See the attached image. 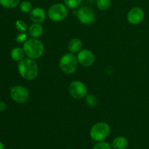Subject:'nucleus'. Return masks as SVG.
Here are the masks:
<instances>
[{
  "label": "nucleus",
  "instance_id": "nucleus-1",
  "mask_svg": "<svg viewBox=\"0 0 149 149\" xmlns=\"http://www.w3.org/2000/svg\"><path fill=\"white\" fill-rule=\"evenodd\" d=\"M17 71L22 78L28 81H32L37 77L39 68L35 60L27 58L19 61Z\"/></svg>",
  "mask_w": 149,
  "mask_h": 149
},
{
  "label": "nucleus",
  "instance_id": "nucleus-2",
  "mask_svg": "<svg viewBox=\"0 0 149 149\" xmlns=\"http://www.w3.org/2000/svg\"><path fill=\"white\" fill-rule=\"evenodd\" d=\"M23 49L27 58L36 60L41 58L44 53L45 47L42 41L37 38L28 39L23 43Z\"/></svg>",
  "mask_w": 149,
  "mask_h": 149
},
{
  "label": "nucleus",
  "instance_id": "nucleus-3",
  "mask_svg": "<svg viewBox=\"0 0 149 149\" xmlns=\"http://www.w3.org/2000/svg\"><path fill=\"white\" fill-rule=\"evenodd\" d=\"M78 60L74 53L68 52L63 55L59 61L60 69L65 74H73L78 68Z\"/></svg>",
  "mask_w": 149,
  "mask_h": 149
},
{
  "label": "nucleus",
  "instance_id": "nucleus-4",
  "mask_svg": "<svg viewBox=\"0 0 149 149\" xmlns=\"http://www.w3.org/2000/svg\"><path fill=\"white\" fill-rule=\"evenodd\" d=\"M110 133V126L104 122H99L93 125L90 131V138L96 142L105 141Z\"/></svg>",
  "mask_w": 149,
  "mask_h": 149
},
{
  "label": "nucleus",
  "instance_id": "nucleus-5",
  "mask_svg": "<svg viewBox=\"0 0 149 149\" xmlns=\"http://www.w3.org/2000/svg\"><path fill=\"white\" fill-rule=\"evenodd\" d=\"M47 14L49 20L52 22H61L68 16V7L65 4L55 3L49 7Z\"/></svg>",
  "mask_w": 149,
  "mask_h": 149
},
{
  "label": "nucleus",
  "instance_id": "nucleus-6",
  "mask_svg": "<svg viewBox=\"0 0 149 149\" xmlns=\"http://www.w3.org/2000/svg\"><path fill=\"white\" fill-rule=\"evenodd\" d=\"M69 94L73 98L76 100H81L85 98L87 95V88L85 84L79 80H74L68 87Z\"/></svg>",
  "mask_w": 149,
  "mask_h": 149
},
{
  "label": "nucleus",
  "instance_id": "nucleus-7",
  "mask_svg": "<svg viewBox=\"0 0 149 149\" xmlns=\"http://www.w3.org/2000/svg\"><path fill=\"white\" fill-rule=\"evenodd\" d=\"M10 97L17 103H25L29 100V92L24 86L15 85L10 89Z\"/></svg>",
  "mask_w": 149,
  "mask_h": 149
},
{
  "label": "nucleus",
  "instance_id": "nucleus-8",
  "mask_svg": "<svg viewBox=\"0 0 149 149\" xmlns=\"http://www.w3.org/2000/svg\"><path fill=\"white\" fill-rule=\"evenodd\" d=\"M77 17L79 21L84 25L93 24L96 18L95 11L88 6L80 7L77 11Z\"/></svg>",
  "mask_w": 149,
  "mask_h": 149
},
{
  "label": "nucleus",
  "instance_id": "nucleus-9",
  "mask_svg": "<svg viewBox=\"0 0 149 149\" xmlns=\"http://www.w3.org/2000/svg\"><path fill=\"white\" fill-rule=\"evenodd\" d=\"M78 63L84 67H90L94 64L95 61V56L91 50L84 49L80 50L77 53Z\"/></svg>",
  "mask_w": 149,
  "mask_h": 149
},
{
  "label": "nucleus",
  "instance_id": "nucleus-10",
  "mask_svg": "<svg viewBox=\"0 0 149 149\" xmlns=\"http://www.w3.org/2000/svg\"><path fill=\"white\" fill-rule=\"evenodd\" d=\"M145 18V13L141 7H135L129 10L127 15V21L132 25H138Z\"/></svg>",
  "mask_w": 149,
  "mask_h": 149
},
{
  "label": "nucleus",
  "instance_id": "nucleus-11",
  "mask_svg": "<svg viewBox=\"0 0 149 149\" xmlns=\"http://www.w3.org/2000/svg\"><path fill=\"white\" fill-rule=\"evenodd\" d=\"M47 14L42 7H34L29 13V17L33 23H42L46 20Z\"/></svg>",
  "mask_w": 149,
  "mask_h": 149
},
{
  "label": "nucleus",
  "instance_id": "nucleus-12",
  "mask_svg": "<svg viewBox=\"0 0 149 149\" xmlns=\"http://www.w3.org/2000/svg\"><path fill=\"white\" fill-rule=\"evenodd\" d=\"M83 43L81 40L79 38H73L68 42V49L71 53H78L80 50L82 49Z\"/></svg>",
  "mask_w": 149,
  "mask_h": 149
},
{
  "label": "nucleus",
  "instance_id": "nucleus-13",
  "mask_svg": "<svg viewBox=\"0 0 149 149\" xmlns=\"http://www.w3.org/2000/svg\"><path fill=\"white\" fill-rule=\"evenodd\" d=\"M29 33L32 38H39L41 36L43 33L44 29L41 23H33L29 26Z\"/></svg>",
  "mask_w": 149,
  "mask_h": 149
},
{
  "label": "nucleus",
  "instance_id": "nucleus-14",
  "mask_svg": "<svg viewBox=\"0 0 149 149\" xmlns=\"http://www.w3.org/2000/svg\"><path fill=\"white\" fill-rule=\"evenodd\" d=\"M128 140L125 136H118L113 140L111 147L113 149H126L128 146Z\"/></svg>",
  "mask_w": 149,
  "mask_h": 149
},
{
  "label": "nucleus",
  "instance_id": "nucleus-15",
  "mask_svg": "<svg viewBox=\"0 0 149 149\" xmlns=\"http://www.w3.org/2000/svg\"><path fill=\"white\" fill-rule=\"evenodd\" d=\"M25 55H25L23 49L21 47H14L13 49H12L11 52H10V57H11L12 59L15 61H17V62L24 59Z\"/></svg>",
  "mask_w": 149,
  "mask_h": 149
},
{
  "label": "nucleus",
  "instance_id": "nucleus-16",
  "mask_svg": "<svg viewBox=\"0 0 149 149\" xmlns=\"http://www.w3.org/2000/svg\"><path fill=\"white\" fill-rule=\"evenodd\" d=\"M20 4V0H0V5L6 9H13Z\"/></svg>",
  "mask_w": 149,
  "mask_h": 149
},
{
  "label": "nucleus",
  "instance_id": "nucleus-17",
  "mask_svg": "<svg viewBox=\"0 0 149 149\" xmlns=\"http://www.w3.org/2000/svg\"><path fill=\"white\" fill-rule=\"evenodd\" d=\"M111 4V0H96V6L101 11L109 10Z\"/></svg>",
  "mask_w": 149,
  "mask_h": 149
},
{
  "label": "nucleus",
  "instance_id": "nucleus-18",
  "mask_svg": "<svg viewBox=\"0 0 149 149\" xmlns=\"http://www.w3.org/2000/svg\"><path fill=\"white\" fill-rule=\"evenodd\" d=\"M20 10L23 13H30L33 10V5L29 1H23L20 4Z\"/></svg>",
  "mask_w": 149,
  "mask_h": 149
},
{
  "label": "nucleus",
  "instance_id": "nucleus-19",
  "mask_svg": "<svg viewBox=\"0 0 149 149\" xmlns=\"http://www.w3.org/2000/svg\"><path fill=\"white\" fill-rule=\"evenodd\" d=\"M83 0H63V2L68 8L76 9L81 4Z\"/></svg>",
  "mask_w": 149,
  "mask_h": 149
},
{
  "label": "nucleus",
  "instance_id": "nucleus-20",
  "mask_svg": "<svg viewBox=\"0 0 149 149\" xmlns=\"http://www.w3.org/2000/svg\"><path fill=\"white\" fill-rule=\"evenodd\" d=\"M15 28L20 32H26L28 30V26L26 22L23 20H17L15 23Z\"/></svg>",
  "mask_w": 149,
  "mask_h": 149
},
{
  "label": "nucleus",
  "instance_id": "nucleus-21",
  "mask_svg": "<svg viewBox=\"0 0 149 149\" xmlns=\"http://www.w3.org/2000/svg\"><path fill=\"white\" fill-rule=\"evenodd\" d=\"M85 99L86 103L90 106H95L97 103V98L94 95H87Z\"/></svg>",
  "mask_w": 149,
  "mask_h": 149
},
{
  "label": "nucleus",
  "instance_id": "nucleus-22",
  "mask_svg": "<svg viewBox=\"0 0 149 149\" xmlns=\"http://www.w3.org/2000/svg\"><path fill=\"white\" fill-rule=\"evenodd\" d=\"M93 149H112L111 146L107 142L103 141H100L97 142L95 145L94 146Z\"/></svg>",
  "mask_w": 149,
  "mask_h": 149
},
{
  "label": "nucleus",
  "instance_id": "nucleus-23",
  "mask_svg": "<svg viewBox=\"0 0 149 149\" xmlns=\"http://www.w3.org/2000/svg\"><path fill=\"white\" fill-rule=\"evenodd\" d=\"M28 39V35L26 32H20L15 38V41L19 44L24 43Z\"/></svg>",
  "mask_w": 149,
  "mask_h": 149
},
{
  "label": "nucleus",
  "instance_id": "nucleus-24",
  "mask_svg": "<svg viewBox=\"0 0 149 149\" xmlns=\"http://www.w3.org/2000/svg\"><path fill=\"white\" fill-rule=\"evenodd\" d=\"M7 104H6L5 102L3 101H0V111L2 112L4 111L7 109Z\"/></svg>",
  "mask_w": 149,
  "mask_h": 149
},
{
  "label": "nucleus",
  "instance_id": "nucleus-25",
  "mask_svg": "<svg viewBox=\"0 0 149 149\" xmlns=\"http://www.w3.org/2000/svg\"><path fill=\"white\" fill-rule=\"evenodd\" d=\"M0 149H4V145L2 142L0 141Z\"/></svg>",
  "mask_w": 149,
  "mask_h": 149
},
{
  "label": "nucleus",
  "instance_id": "nucleus-26",
  "mask_svg": "<svg viewBox=\"0 0 149 149\" xmlns=\"http://www.w3.org/2000/svg\"><path fill=\"white\" fill-rule=\"evenodd\" d=\"M8 149H13V148H8Z\"/></svg>",
  "mask_w": 149,
  "mask_h": 149
},
{
  "label": "nucleus",
  "instance_id": "nucleus-27",
  "mask_svg": "<svg viewBox=\"0 0 149 149\" xmlns=\"http://www.w3.org/2000/svg\"><path fill=\"white\" fill-rule=\"evenodd\" d=\"M67 149H71V148H67Z\"/></svg>",
  "mask_w": 149,
  "mask_h": 149
}]
</instances>
